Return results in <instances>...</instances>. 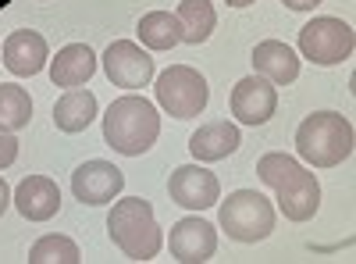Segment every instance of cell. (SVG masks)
I'll return each instance as SVG.
<instances>
[{
	"instance_id": "cell-1",
	"label": "cell",
	"mask_w": 356,
	"mask_h": 264,
	"mask_svg": "<svg viewBox=\"0 0 356 264\" xmlns=\"http://www.w3.org/2000/svg\"><path fill=\"white\" fill-rule=\"evenodd\" d=\"M257 175L267 189H275L278 208L289 222H310L321 208V183L289 154H264L257 161Z\"/></svg>"
},
{
	"instance_id": "cell-2",
	"label": "cell",
	"mask_w": 356,
	"mask_h": 264,
	"mask_svg": "<svg viewBox=\"0 0 356 264\" xmlns=\"http://www.w3.org/2000/svg\"><path fill=\"white\" fill-rule=\"evenodd\" d=\"M161 136V114L146 97H118L107 114H104V143L111 150L125 154V157H139L146 154Z\"/></svg>"
},
{
	"instance_id": "cell-3",
	"label": "cell",
	"mask_w": 356,
	"mask_h": 264,
	"mask_svg": "<svg viewBox=\"0 0 356 264\" xmlns=\"http://www.w3.org/2000/svg\"><path fill=\"white\" fill-rule=\"evenodd\" d=\"M107 232H111V243L129 261H154L164 247L154 208H150V200H143V196L118 200L114 211L107 215Z\"/></svg>"
},
{
	"instance_id": "cell-4",
	"label": "cell",
	"mask_w": 356,
	"mask_h": 264,
	"mask_svg": "<svg viewBox=\"0 0 356 264\" xmlns=\"http://www.w3.org/2000/svg\"><path fill=\"white\" fill-rule=\"evenodd\" d=\"M296 154L314 168H335L353 154V125L339 111H314L296 129Z\"/></svg>"
},
{
	"instance_id": "cell-5",
	"label": "cell",
	"mask_w": 356,
	"mask_h": 264,
	"mask_svg": "<svg viewBox=\"0 0 356 264\" xmlns=\"http://www.w3.org/2000/svg\"><path fill=\"white\" fill-rule=\"evenodd\" d=\"M221 228L235 243H260L275 232V208L257 189H235L221 203Z\"/></svg>"
},
{
	"instance_id": "cell-6",
	"label": "cell",
	"mask_w": 356,
	"mask_h": 264,
	"mask_svg": "<svg viewBox=\"0 0 356 264\" xmlns=\"http://www.w3.org/2000/svg\"><path fill=\"white\" fill-rule=\"evenodd\" d=\"M154 93H157V104L175 118H196L207 107V97H211L207 79L189 65H171L168 72H161Z\"/></svg>"
},
{
	"instance_id": "cell-7",
	"label": "cell",
	"mask_w": 356,
	"mask_h": 264,
	"mask_svg": "<svg viewBox=\"0 0 356 264\" xmlns=\"http://www.w3.org/2000/svg\"><path fill=\"white\" fill-rule=\"evenodd\" d=\"M353 47H356V36L349 22L342 18H314L300 29V54L310 65H321V68L342 65L353 54Z\"/></svg>"
},
{
	"instance_id": "cell-8",
	"label": "cell",
	"mask_w": 356,
	"mask_h": 264,
	"mask_svg": "<svg viewBox=\"0 0 356 264\" xmlns=\"http://www.w3.org/2000/svg\"><path fill=\"white\" fill-rule=\"evenodd\" d=\"M104 72H107L111 86L143 90V86H150V79H154V57L132 40H114L104 54Z\"/></svg>"
},
{
	"instance_id": "cell-9",
	"label": "cell",
	"mask_w": 356,
	"mask_h": 264,
	"mask_svg": "<svg viewBox=\"0 0 356 264\" xmlns=\"http://www.w3.org/2000/svg\"><path fill=\"white\" fill-rule=\"evenodd\" d=\"M168 193L175 203H182L189 211H207L221 200V183L214 171H207L203 164H182L171 171Z\"/></svg>"
},
{
	"instance_id": "cell-10",
	"label": "cell",
	"mask_w": 356,
	"mask_h": 264,
	"mask_svg": "<svg viewBox=\"0 0 356 264\" xmlns=\"http://www.w3.org/2000/svg\"><path fill=\"white\" fill-rule=\"evenodd\" d=\"M232 114L243 125H264L271 122V114L278 111V90L275 82H267L264 75H246L232 86Z\"/></svg>"
},
{
	"instance_id": "cell-11",
	"label": "cell",
	"mask_w": 356,
	"mask_h": 264,
	"mask_svg": "<svg viewBox=\"0 0 356 264\" xmlns=\"http://www.w3.org/2000/svg\"><path fill=\"white\" fill-rule=\"evenodd\" d=\"M122 189H125V175L111 161H86L72 171V193H75V200L89 203V208L111 203Z\"/></svg>"
},
{
	"instance_id": "cell-12",
	"label": "cell",
	"mask_w": 356,
	"mask_h": 264,
	"mask_svg": "<svg viewBox=\"0 0 356 264\" xmlns=\"http://www.w3.org/2000/svg\"><path fill=\"white\" fill-rule=\"evenodd\" d=\"M218 250V232L203 218H182L171 225V257L182 264H203Z\"/></svg>"
},
{
	"instance_id": "cell-13",
	"label": "cell",
	"mask_w": 356,
	"mask_h": 264,
	"mask_svg": "<svg viewBox=\"0 0 356 264\" xmlns=\"http://www.w3.org/2000/svg\"><path fill=\"white\" fill-rule=\"evenodd\" d=\"M0 57H4V68L11 75H40L47 68V40L36 33V29H18V33H11L4 40V50H0Z\"/></svg>"
},
{
	"instance_id": "cell-14",
	"label": "cell",
	"mask_w": 356,
	"mask_h": 264,
	"mask_svg": "<svg viewBox=\"0 0 356 264\" xmlns=\"http://www.w3.org/2000/svg\"><path fill=\"white\" fill-rule=\"evenodd\" d=\"M15 208L29 222H50L57 215V208H61V189L47 175H29L15 189Z\"/></svg>"
},
{
	"instance_id": "cell-15",
	"label": "cell",
	"mask_w": 356,
	"mask_h": 264,
	"mask_svg": "<svg viewBox=\"0 0 356 264\" xmlns=\"http://www.w3.org/2000/svg\"><path fill=\"white\" fill-rule=\"evenodd\" d=\"M250 61H253L257 75H264L267 82H275V86H289V82L300 79V57H296L292 47L282 43V40H264V43H257Z\"/></svg>"
},
{
	"instance_id": "cell-16",
	"label": "cell",
	"mask_w": 356,
	"mask_h": 264,
	"mask_svg": "<svg viewBox=\"0 0 356 264\" xmlns=\"http://www.w3.org/2000/svg\"><path fill=\"white\" fill-rule=\"evenodd\" d=\"M239 143H243L239 125H232L228 118H218V122H207L203 129L193 132L189 154H193L196 161H221V157H228V154L239 150Z\"/></svg>"
},
{
	"instance_id": "cell-17",
	"label": "cell",
	"mask_w": 356,
	"mask_h": 264,
	"mask_svg": "<svg viewBox=\"0 0 356 264\" xmlns=\"http://www.w3.org/2000/svg\"><path fill=\"white\" fill-rule=\"evenodd\" d=\"M97 72V54L86 43H68L65 50H57V57L50 61V82L65 86V90H75V86H86Z\"/></svg>"
},
{
	"instance_id": "cell-18",
	"label": "cell",
	"mask_w": 356,
	"mask_h": 264,
	"mask_svg": "<svg viewBox=\"0 0 356 264\" xmlns=\"http://www.w3.org/2000/svg\"><path fill=\"white\" fill-rule=\"evenodd\" d=\"M93 118H97V97L89 90H79V86L54 104V125L61 132H82L93 125Z\"/></svg>"
},
{
	"instance_id": "cell-19",
	"label": "cell",
	"mask_w": 356,
	"mask_h": 264,
	"mask_svg": "<svg viewBox=\"0 0 356 264\" xmlns=\"http://www.w3.org/2000/svg\"><path fill=\"white\" fill-rule=\"evenodd\" d=\"M175 18H178V25H182V43H193V47L211 40L214 25H218V15H214L211 0H182Z\"/></svg>"
},
{
	"instance_id": "cell-20",
	"label": "cell",
	"mask_w": 356,
	"mask_h": 264,
	"mask_svg": "<svg viewBox=\"0 0 356 264\" xmlns=\"http://www.w3.org/2000/svg\"><path fill=\"white\" fill-rule=\"evenodd\" d=\"M136 33H139L143 47H150V50H171V47L182 43V25H178V18L171 11L143 15L139 25H136Z\"/></svg>"
},
{
	"instance_id": "cell-21",
	"label": "cell",
	"mask_w": 356,
	"mask_h": 264,
	"mask_svg": "<svg viewBox=\"0 0 356 264\" xmlns=\"http://www.w3.org/2000/svg\"><path fill=\"white\" fill-rule=\"evenodd\" d=\"M29 118H33V100H29V93L22 86L4 82L0 86V129L18 132L29 125Z\"/></svg>"
},
{
	"instance_id": "cell-22",
	"label": "cell",
	"mask_w": 356,
	"mask_h": 264,
	"mask_svg": "<svg viewBox=\"0 0 356 264\" xmlns=\"http://www.w3.org/2000/svg\"><path fill=\"white\" fill-rule=\"evenodd\" d=\"M82 254L68 236H43L29 250V264H79Z\"/></svg>"
},
{
	"instance_id": "cell-23",
	"label": "cell",
	"mask_w": 356,
	"mask_h": 264,
	"mask_svg": "<svg viewBox=\"0 0 356 264\" xmlns=\"http://www.w3.org/2000/svg\"><path fill=\"white\" fill-rule=\"evenodd\" d=\"M15 161H18V139H15V132L0 129V168H8Z\"/></svg>"
},
{
	"instance_id": "cell-24",
	"label": "cell",
	"mask_w": 356,
	"mask_h": 264,
	"mask_svg": "<svg viewBox=\"0 0 356 264\" xmlns=\"http://www.w3.org/2000/svg\"><path fill=\"white\" fill-rule=\"evenodd\" d=\"M282 4H285L289 11H314L321 0H282Z\"/></svg>"
},
{
	"instance_id": "cell-25",
	"label": "cell",
	"mask_w": 356,
	"mask_h": 264,
	"mask_svg": "<svg viewBox=\"0 0 356 264\" xmlns=\"http://www.w3.org/2000/svg\"><path fill=\"white\" fill-rule=\"evenodd\" d=\"M8 203H11V189H8V183L0 179V215L8 211Z\"/></svg>"
},
{
	"instance_id": "cell-26",
	"label": "cell",
	"mask_w": 356,
	"mask_h": 264,
	"mask_svg": "<svg viewBox=\"0 0 356 264\" xmlns=\"http://www.w3.org/2000/svg\"><path fill=\"white\" fill-rule=\"evenodd\" d=\"M228 8H250V4H257V0H225Z\"/></svg>"
}]
</instances>
